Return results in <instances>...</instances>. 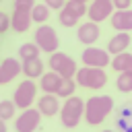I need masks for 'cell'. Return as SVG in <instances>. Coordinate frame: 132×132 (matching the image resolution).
I'll return each instance as SVG.
<instances>
[{"mask_svg":"<svg viewBox=\"0 0 132 132\" xmlns=\"http://www.w3.org/2000/svg\"><path fill=\"white\" fill-rule=\"evenodd\" d=\"M47 16H50V8H47V4H35V6H33V10H31V19H33L35 23H43Z\"/></svg>","mask_w":132,"mask_h":132,"instance_id":"7402d4cb","label":"cell"},{"mask_svg":"<svg viewBox=\"0 0 132 132\" xmlns=\"http://www.w3.org/2000/svg\"><path fill=\"white\" fill-rule=\"evenodd\" d=\"M14 116V101H2L0 103V118L2 120H10Z\"/></svg>","mask_w":132,"mask_h":132,"instance_id":"cb8c5ba5","label":"cell"},{"mask_svg":"<svg viewBox=\"0 0 132 132\" xmlns=\"http://www.w3.org/2000/svg\"><path fill=\"white\" fill-rule=\"evenodd\" d=\"M113 109V99L109 95H97V97H89L85 103V120L91 126L101 124L109 111Z\"/></svg>","mask_w":132,"mask_h":132,"instance_id":"6da1fadb","label":"cell"},{"mask_svg":"<svg viewBox=\"0 0 132 132\" xmlns=\"http://www.w3.org/2000/svg\"><path fill=\"white\" fill-rule=\"evenodd\" d=\"M82 62L87 66H91V68H101V70H103V66L111 64L107 50H99V47H93V45L82 52Z\"/></svg>","mask_w":132,"mask_h":132,"instance_id":"9c48e42d","label":"cell"},{"mask_svg":"<svg viewBox=\"0 0 132 132\" xmlns=\"http://www.w3.org/2000/svg\"><path fill=\"white\" fill-rule=\"evenodd\" d=\"M37 109L41 111V116H56V113L60 111V103H58V99H56L54 95H47V93H45V95L39 99Z\"/></svg>","mask_w":132,"mask_h":132,"instance_id":"2e32d148","label":"cell"},{"mask_svg":"<svg viewBox=\"0 0 132 132\" xmlns=\"http://www.w3.org/2000/svg\"><path fill=\"white\" fill-rule=\"evenodd\" d=\"M128 43H130V35L128 33H116V37H111L109 43H107V54H113V56L124 54Z\"/></svg>","mask_w":132,"mask_h":132,"instance_id":"9a60e30c","label":"cell"},{"mask_svg":"<svg viewBox=\"0 0 132 132\" xmlns=\"http://www.w3.org/2000/svg\"><path fill=\"white\" fill-rule=\"evenodd\" d=\"M33 2L31 0H19L12 6V14H10V27L16 33H25L31 27V10H33Z\"/></svg>","mask_w":132,"mask_h":132,"instance_id":"7a4b0ae2","label":"cell"},{"mask_svg":"<svg viewBox=\"0 0 132 132\" xmlns=\"http://www.w3.org/2000/svg\"><path fill=\"white\" fill-rule=\"evenodd\" d=\"M2 16V25H0V33H6L8 27H10V16L8 14H0Z\"/></svg>","mask_w":132,"mask_h":132,"instance_id":"484cf974","label":"cell"},{"mask_svg":"<svg viewBox=\"0 0 132 132\" xmlns=\"http://www.w3.org/2000/svg\"><path fill=\"white\" fill-rule=\"evenodd\" d=\"M78 39L91 47V43H95V41L99 39V27H97L95 23H91V21H89V23H82V25L78 27Z\"/></svg>","mask_w":132,"mask_h":132,"instance_id":"5bb4252c","label":"cell"},{"mask_svg":"<svg viewBox=\"0 0 132 132\" xmlns=\"http://www.w3.org/2000/svg\"><path fill=\"white\" fill-rule=\"evenodd\" d=\"M47 66H50V70L58 72L62 78H72V76H76V72H78V70H76L74 60H72L70 56L62 54V52L52 54V56H50V60H47Z\"/></svg>","mask_w":132,"mask_h":132,"instance_id":"8992f818","label":"cell"},{"mask_svg":"<svg viewBox=\"0 0 132 132\" xmlns=\"http://www.w3.org/2000/svg\"><path fill=\"white\" fill-rule=\"evenodd\" d=\"M64 10H66V12H70V14H74L76 19H80L89 8L85 6V2H82V0H70V2H66Z\"/></svg>","mask_w":132,"mask_h":132,"instance_id":"d6986e66","label":"cell"},{"mask_svg":"<svg viewBox=\"0 0 132 132\" xmlns=\"http://www.w3.org/2000/svg\"><path fill=\"white\" fill-rule=\"evenodd\" d=\"M21 70H23V64H19L14 58H4L0 66V85H8Z\"/></svg>","mask_w":132,"mask_h":132,"instance_id":"8fae6325","label":"cell"},{"mask_svg":"<svg viewBox=\"0 0 132 132\" xmlns=\"http://www.w3.org/2000/svg\"><path fill=\"white\" fill-rule=\"evenodd\" d=\"M43 62L39 58H33V60H27L23 62V72L29 76V78H35V76H43Z\"/></svg>","mask_w":132,"mask_h":132,"instance_id":"ac0fdd59","label":"cell"},{"mask_svg":"<svg viewBox=\"0 0 132 132\" xmlns=\"http://www.w3.org/2000/svg\"><path fill=\"white\" fill-rule=\"evenodd\" d=\"M74 89H76V80H72V78H64V80H62V85H60L58 97H72Z\"/></svg>","mask_w":132,"mask_h":132,"instance_id":"603a6c76","label":"cell"},{"mask_svg":"<svg viewBox=\"0 0 132 132\" xmlns=\"http://www.w3.org/2000/svg\"><path fill=\"white\" fill-rule=\"evenodd\" d=\"M66 4L62 2V0H47V8H58V10H62Z\"/></svg>","mask_w":132,"mask_h":132,"instance_id":"4316f807","label":"cell"},{"mask_svg":"<svg viewBox=\"0 0 132 132\" xmlns=\"http://www.w3.org/2000/svg\"><path fill=\"white\" fill-rule=\"evenodd\" d=\"M39 120H41V111L39 109H31V107L23 109V113L14 122V130L16 132H33L39 126Z\"/></svg>","mask_w":132,"mask_h":132,"instance_id":"ba28073f","label":"cell"},{"mask_svg":"<svg viewBox=\"0 0 132 132\" xmlns=\"http://www.w3.org/2000/svg\"><path fill=\"white\" fill-rule=\"evenodd\" d=\"M116 87L122 93H130L132 91V72H120V76L116 80Z\"/></svg>","mask_w":132,"mask_h":132,"instance_id":"44dd1931","label":"cell"},{"mask_svg":"<svg viewBox=\"0 0 132 132\" xmlns=\"http://www.w3.org/2000/svg\"><path fill=\"white\" fill-rule=\"evenodd\" d=\"M111 27L118 31H132V8L128 10H116V14H111Z\"/></svg>","mask_w":132,"mask_h":132,"instance_id":"7c38bea8","label":"cell"},{"mask_svg":"<svg viewBox=\"0 0 132 132\" xmlns=\"http://www.w3.org/2000/svg\"><path fill=\"white\" fill-rule=\"evenodd\" d=\"M35 45L41 50V52H47L50 56L58 52V45H60V39L54 31V27L50 25H39L37 31H35Z\"/></svg>","mask_w":132,"mask_h":132,"instance_id":"5b68a950","label":"cell"},{"mask_svg":"<svg viewBox=\"0 0 132 132\" xmlns=\"http://www.w3.org/2000/svg\"><path fill=\"white\" fill-rule=\"evenodd\" d=\"M82 109H85V105H82V99L80 97H68L66 99V103L62 105V109H60V118H62V124L66 126V128H74L78 122H80V118H82Z\"/></svg>","mask_w":132,"mask_h":132,"instance_id":"277c9868","label":"cell"},{"mask_svg":"<svg viewBox=\"0 0 132 132\" xmlns=\"http://www.w3.org/2000/svg\"><path fill=\"white\" fill-rule=\"evenodd\" d=\"M39 47L35 45V43H23L21 45V50H19V56L23 58V62H27V60H33V58H39Z\"/></svg>","mask_w":132,"mask_h":132,"instance_id":"ffe728a7","label":"cell"},{"mask_svg":"<svg viewBox=\"0 0 132 132\" xmlns=\"http://www.w3.org/2000/svg\"><path fill=\"white\" fill-rule=\"evenodd\" d=\"M35 93H37L35 82H33L31 78L23 80V82L16 87V91H14V105L21 107V109H29L31 103H33V99H35Z\"/></svg>","mask_w":132,"mask_h":132,"instance_id":"52a82bcc","label":"cell"},{"mask_svg":"<svg viewBox=\"0 0 132 132\" xmlns=\"http://www.w3.org/2000/svg\"><path fill=\"white\" fill-rule=\"evenodd\" d=\"M62 76L58 74V72H54V70H50V72H45L43 76H41V89L47 93V95H58V91H60V85H62Z\"/></svg>","mask_w":132,"mask_h":132,"instance_id":"4fadbf2b","label":"cell"},{"mask_svg":"<svg viewBox=\"0 0 132 132\" xmlns=\"http://www.w3.org/2000/svg\"><path fill=\"white\" fill-rule=\"evenodd\" d=\"M113 6H116L118 10H128V8H130V2H128V0H116Z\"/></svg>","mask_w":132,"mask_h":132,"instance_id":"83f0119b","label":"cell"},{"mask_svg":"<svg viewBox=\"0 0 132 132\" xmlns=\"http://www.w3.org/2000/svg\"><path fill=\"white\" fill-rule=\"evenodd\" d=\"M111 10H113V2H109V0H95L91 6H89V10H87V14H89V19H91V23H101V21H105L107 16L111 19Z\"/></svg>","mask_w":132,"mask_h":132,"instance_id":"30bf717a","label":"cell"},{"mask_svg":"<svg viewBox=\"0 0 132 132\" xmlns=\"http://www.w3.org/2000/svg\"><path fill=\"white\" fill-rule=\"evenodd\" d=\"M107 82V74L101 68H91L85 66L76 72V85L85 87V89H101Z\"/></svg>","mask_w":132,"mask_h":132,"instance_id":"3957f363","label":"cell"},{"mask_svg":"<svg viewBox=\"0 0 132 132\" xmlns=\"http://www.w3.org/2000/svg\"><path fill=\"white\" fill-rule=\"evenodd\" d=\"M103 132H113V130H103Z\"/></svg>","mask_w":132,"mask_h":132,"instance_id":"f1b7e54d","label":"cell"},{"mask_svg":"<svg viewBox=\"0 0 132 132\" xmlns=\"http://www.w3.org/2000/svg\"><path fill=\"white\" fill-rule=\"evenodd\" d=\"M58 19H60V23H62L64 27H74V25L78 23V19H76L74 14H70V12H66L64 8L60 10V14H58Z\"/></svg>","mask_w":132,"mask_h":132,"instance_id":"d4e9b609","label":"cell"},{"mask_svg":"<svg viewBox=\"0 0 132 132\" xmlns=\"http://www.w3.org/2000/svg\"><path fill=\"white\" fill-rule=\"evenodd\" d=\"M111 68L118 72H132V54H118L111 60Z\"/></svg>","mask_w":132,"mask_h":132,"instance_id":"e0dca14e","label":"cell"}]
</instances>
